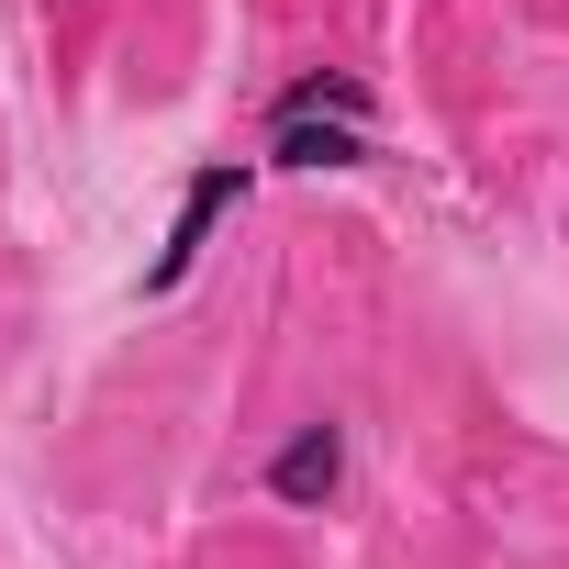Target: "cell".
I'll list each match as a JSON object with an SVG mask.
<instances>
[{"label": "cell", "mask_w": 569, "mask_h": 569, "mask_svg": "<svg viewBox=\"0 0 569 569\" xmlns=\"http://www.w3.org/2000/svg\"><path fill=\"white\" fill-rule=\"evenodd\" d=\"M302 112H347V123H369V90L336 79V68H313V79H291V90L268 101V123H302Z\"/></svg>", "instance_id": "cell-4"}, {"label": "cell", "mask_w": 569, "mask_h": 569, "mask_svg": "<svg viewBox=\"0 0 569 569\" xmlns=\"http://www.w3.org/2000/svg\"><path fill=\"white\" fill-rule=\"evenodd\" d=\"M336 491H347V425H325V413H313V425H291V447L268 458V502L325 513Z\"/></svg>", "instance_id": "cell-2"}, {"label": "cell", "mask_w": 569, "mask_h": 569, "mask_svg": "<svg viewBox=\"0 0 569 569\" xmlns=\"http://www.w3.org/2000/svg\"><path fill=\"white\" fill-rule=\"evenodd\" d=\"M380 134L347 112H302V123H268V168H369Z\"/></svg>", "instance_id": "cell-3"}, {"label": "cell", "mask_w": 569, "mask_h": 569, "mask_svg": "<svg viewBox=\"0 0 569 569\" xmlns=\"http://www.w3.org/2000/svg\"><path fill=\"white\" fill-rule=\"evenodd\" d=\"M246 190H257V168H246V157H212V168H190V190H179V223H168V246H157V268H146V291H179V279L201 268V246H212V223H223Z\"/></svg>", "instance_id": "cell-1"}]
</instances>
